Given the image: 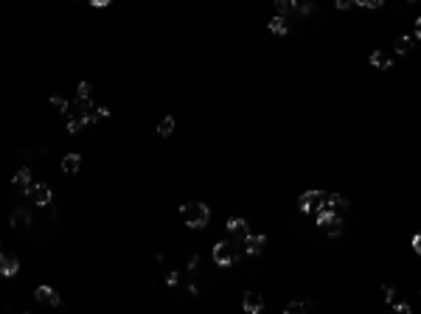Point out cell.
Wrapping results in <instances>:
<instances>
[{
	"mask_svg": "<svg viewBox=\"0 0 421 314\" xmlns=\"http://www.w3.org/2000/svg\"><path fill=\"white\" fill-rule=\"evenodd\" d=\"M180 219L186 222V227L202 230L210 222V208L205 202H183L180 205Z\"/></svg>",
	"mask_w": 421,
	"mask_h": 314,
	"instance_id": "1",
	"label": "cell"
},
{
	"mask_svg": "<svg viewBox=\"0 0 421 314\" xmlns=\"http://www.w3.org/2000/svg\"><path fill=\"white\" fill-rule=\"evenodd\" d=\"M318 227L326 230L329 236H343V216L323 208V211H318Z\"/></svg>",
	"mask_w": 421,
	"mask_h": 314,
	"instance_id": "2",
	"label": "cell"
},
{
	"mask_svg": "<svg viewBox=\"0 0 421 314\" xmlns=\"http://www.w3.org/2000/svg\"><path fill=\"white\" fill-rule=\"evenodd\" d=\"M298 208H301L303 213H318V211H323L326 208V193L323 191H306L298 200Z\"/></svg>",
	"mask_w": 421,
	"mask_h": 314,
	"instance_id": "3",
	"label": "cell"
},
{
	"mask_svg": "<svg viewBox=\"0 0 421 314\" xmlns=\"http://www.w3.org/2000/svg\"><path fill=\"white\" fill-rule=\"evenodd\" d=\"M23 197H28L31 202H34L37 208H48L51 200H54V193H51V185H45V182H37V185H31L28 191L23 193Z\"/></svg>",
	"mask_w": 421,
	"mask_h": 314,
	"instance_id": "4",
	"label": "cell"
},
{
	"mask_svg": "<svg viewBox=\"0 0 421 314\" xmlns=\"http://www.w3.org/2000/svg\"><path fill=\"white\" fill-rule=\"evenodd\" d=\"M17 272H20V258L14 253H6V250H3V253H0V275H3V278H14Z\"/></svg>",
	"mask_w": 421,
	"mask_h": 314,
	"instance_id": "5",
	"label": "cell"
},
{
	"mask_svg": "<svg viewBox=\"0 0 421 314\" xmlns=\"http://www.w3.org/2000/svg\"><path fill=\"white\" fill-rule=\"evenodd\" d=\"M34 297H37V303H42V306H54V308H59L62 306V297L56 295L51 286H37V292H34Z\"/></svg>",
	"mask_w": 421,
	"mask_h": 314,
	"instance_id": "6",
	"label": "cell"
},
{
	"mask_svg": "<svg viewBox=\"0 0 421 314\" xmlns=\"http://www.w3.org/2000/svg\"><path fill=\"white\" fill-rule=\"evenodd\" d=\"M264 244H267L264 233H247L244 236V255H261Z\"/></svg>",
	"mask_w": 421,
	"mask_h": 314,
	"instance_id": "7",
	"label": "cell"
},
{
	"mask_svg": "<svg viewBox=\"0 0 421 314\" xmlns=\"http://www.w3.org/2000/svg\"><path fill=\"white\" fill-rule=\"evenodd\" d=\"M228 233H230V239H239V242H244V236L250 233V224L244 222L241 216H233V219H228Z\"/></svg>",
	"mask_w": 421,
	"mask_h": 314,
	"instance_id": "8",
	"label": "cell"
},
{
	"mask_svg": "<svg viewBox=\"0 0 421 314\" xmlns=\"http://www.w3.org/2000/svg\"><path fill=\"white\" fill-rule=\"evenodd\" d=\"M241 308H244L247 314H259L261 308H264V297H261L259 292H244V300H241Z\"/></svg>",
	"mask_w": 421,
	"mask_h": 314,
	"instance_id": "9",
	"label": "cell"
},
{
	"mask_svg": "<svg viewBox=\"0 0 421 314\" xmlns=\"http://www.w3.org/2000/svg\"><path fill=\"white\" fill-rule=\"evenodd\" d=\"M326 208H329V211H334V213H340V216H343L345 211H348L351 208V202L345 200L343 193H326Z\"/></svg>",
	"mask_w": 421,
	"mask_h": 314,
	"instance_id": "10",
	"label": "cell"
},
{
	"mask_svg": "<svg viewBox=\"0 0 421 314\" xmlns=\"http://www.w3.org/2000/svg\"><path fill=\"white\" fill-rule=\"evenodd\" d=\"M12 185H14V191H20V193H25L31 188V169L28 166H23V169L14 174V180H12Z\"/></svg>",
	"mask_w": 421,
	"mask_h": 314,
	"instance_id": "11",
	"label": "cell"
},
{
	"mask_svg": "<svg viewBox=\"0 0 421 314\" xmlns=\"http://www.w3.org/2000/svg\"><path fill=\"white\" fill-rule=\"evenodd\" d=\"M31 224V213L25 208H14L12 211V227H28Z\"/></svg>",
	"mask_w": 421,
	"mask_h": 314,
	"instance_id": "12",
	"label": "cell"
},
{
	"mask_svg": "<svg viewBox=\"0 0 421 314\" xmlns=\"http://www.w3.org/2000/svg\"><path fill=\"white\" fill-rule=\"evenodd\" d=\"M79 169H82V157H79V154L62 157V171H65V174H76Z\"/></svg>",
	"mask_w": 421,
	"mask_h": 314,
	"instance_id": "13",
	"label": "cell"
},
{
	"mask_svg": "<svg viewBox=\"0 0 421 314\" xmlns=\"http://www.w3.org/2000/svg\"><path fill=\"white\" fill-rule=\"evenodd\" d=\"M82 127H87V115H67V135H76Z\"/></svg>",
	"mask_w": 421,
	"mask_h": 314,
	"instance_id": "14",
	"label": "cell"
},
{
	"mask_svg": "<svg viewBox=\"0 0 421 314\" xmlns=\"http://www.w3.org/2000/svg\"><path fill=\"white\" fill-rule=\"evenodd\" d=\"M171 132H174V118H171V115H163L160 121H157V135H160V138H168Z\"/></svg>",
	"mask_w": 421,
	"mask_h": 314,
	"instance_id": "15",
	"label": "cell"
},
{
	"mask_svg": "<svg viewBox=\"0 0 421 314\" xmlns=\"http://www.w3.org/2000/svg\"><path fill=\"white\" fill-rule=\"evenodd\" d=\"M270 31L272 34H287L289 31V20L284 17V14H275V17L270 20Z\"/></svg>",
	"mask_w": 421,
	"mask_h": 314,
	"instance_id": "16",
	"label": "cell"
},
{
	"mask_svg": "<svg viewBox=\"0 0 421 314\" xmlns=\"http://www.w3.org/2000/svg\"><path fill=\"white\" fill-rule=\"evenodd\" d=\"M295 9H298V0H275V12L284 14V17H289Z\"/></svg>",
	"mask_w": 421,
	"mask_h": 314,
	"instance_id": "17",
	"label": "cell"
},
{
	"mask_svg": "<svg viewBox=\"0 0 421 314\" xmlns=\"http://www.w3.org/2000/svg\"><path fill=\"white\" fill-rule=\"evenodd\" d=\"M393 48H396V54H410L413 51V36H396Z\"/></svg>",
	"mask_w": 421,
	"mask_h": 314,
	"instance_id": "18",
	"label": "cell"
},
{
	"mask_svg": "<svg viewBox=\"0 0 421 314\" xmlns=\"http://www.w3.org/2000/svg\"><path fill=\"white\" fill-rule=\"evenodd\" d=\"M107 115H110L107 107H93L90 112H87V124H98V121H104Z\"/></svg>",
	"mask_w": 421,
	"mask_h": 314,
	"instance_id": "19",
	"label": "cell"
},
{
	"mask_svg": "<svg viewBox=\"0 0 421 314\" xmlns=\"http://www.w3.org/2000/svg\"><path fill=\"white\" fill-rule=\"evenodd\" d=\"M371 65L373 67H391V59H388L382 51H373V54H371Z\"/></svg>",
	"mask_w": 421,
	"mask_h": 314,
	"instance_id": "20",
	"label": "cell"
},
{
	"mask_svg": "<svg viewBox=\"0 0 421 314\" xmlns=\"http://www.w3.org/2000/svg\"><path fill=\"white\" fill-rule=\"evenodd\" d=\"M199 266H202V258H199V255H191V261H188V278H197Z\"/></svg>",
	"mask_w": 421,
	"mask_h": 314,
	"instance_id": "21",
	"label": "cell"
},
{
	"mask_svg": "<svg viewBox=\"0 0 421 314\" xmlns=\"http://www.w3.org/2000/svg\"><path fill=\"white\" fill-rule=\"evenodd\" d=\"M93 96V87H90V82H82V85L76 87V98H90Z\"/></svg>",
	"mask_w": 421,
	"mask_h": 314,
	"instance_id": "22",
	"label": "cell"
},
{
	"mask_svg": "<svg viewBox=\"0 0 421 314\" xmlns=\"http://www.w3.org/2000/svg\"><path fill=\"white\" fill-rule=\"evenodd\" d=\"M51 107H54L56 112H67V101H65V98H59V96L51 98Z\"/></svg>",
	"mask_w": 421,
	"mask_h": 314,
	"instance_id": "23",
	"label": "cell"
},
{
	"mask_svg": "<svg viewBox=\"0 0 421 314\" xmlns=\"http://www.w3.org/2000/svg\"><path fill=\"white\" fill-rule=\"evenodd\" d=\"M385 0H354V6H365V9H379Z\"/></svg>",
	"mask_w": 421,
	"mask_h": 314,
	"instance_id": "24",
	"label": "cell"
},
{
	"mask_svg": "<svg viewBox=\"0 0 421 314\" xmlns=\"http://www.w3.org/2000/svg\"><path fill=\"white\" fill-rule=\"evenodd\" d=\"M284 311H287V314H301V311H303V303H298V300H289Z\"/></svg>",
	"mask_w": 421,
	"mask_h": 314,
	"instance_id": "25",
	"label": "cell"
},
{
	"mask_svg": "<svg viewBox=\"0 0 421 314\" xmlns=\"http://www.w3.org/2000/svg\"><path fill=\"white\" fill-rule=\"evenodd\" d=\"M382 297H385L388 303H396V289H393V286H382Z\"/></svg>",
	"mask_w": 421,
	"mask_h": 314,
	"instance_id": "26",
	"label": "cell"
},
{
	"mask_svg": "<svg viewBox=\"0 0 421 314\" xmlns=\"http://www.w3.org/2000/svg\"><path fill=\"white\" fill-rule=\"evenodd\" d=\"M166 284H168V286H177V284H180V272H168V275H166Z\"/></svg>",
	"mask_w": 421,
	"mask_h": 314,
	"instance_id": "27",
	"label": "cell"
},
{
	"mask_svg": "<svg viewBox=\"0 0 421 314\" xmlns=\"http://www.w3.org/2000/svg\"><path fill=\"white\" fill-rule=\"evenodd\" d=\"M334 6H337V9H343V12H348V9L354 6V0H334Z\"/></svg>",
	"mask_w": 421,
	"mask_h": 314,
	"instance_id": "28",
	"label": "cell"
},
{
	"mask_svg": "<svg viewBox=\"0 0 421 314\" xmlns=\"http://www.w3.org/2000/svg\"><path fill=\"white\" fill-rule=\"evenodd\" d=\"M298 9H301V14H312L314 12V3H309V0H306V3H301Z\"/></svg>",
	"mask_w": 421,
	"mask_h": 314,
	"instance_id": "29",
	"label": "cell"
},
{
	"mask_svg": "<svg viewBox=\"0 0 421 314\" xmlns=\"http://www.w3.org/2000/svg\"><path fill=\"white\" fill-rule=\"evenodd\" d=\"M110 3H113V0H90L93 9H104V6H110Z\"/></svg>",
	"mask_w": 421,
	"mask_h": 314,
	"instance_id": "30",
	"label": "cell"
},
{
	"mask_svg": "<svg viewBox=\"0 0 421 314\" xmlns=\"http://www.w3.org/2000/svg\"><path fill=\"white\" fill-rule=\"evenodd\" d=\"M20 157H23V163H25V166H28L31 160H34V154H31V151H20Z\"/></svg>",
	"mask_w": 421,
	"mask_h": 314,
	"instance_id": "31",
	"label": "cell"
},
{
	"mask_svg": "<svg viewBox=\"0 0 421 314\" xmlns=\"http://www.w3.org/2000/svg\"><path fill=\"white\" fill-rule=\"evenodd\" d=\"M312 308H314V300H312V297H309V300H303V311H312Z\"/></svg>",
	"mask_w": 421,
	"mask_h": 314,
	"instance_id": "32",
	"label": "cell"
},
{
	"mask_svg": "<svg viewBox=\"0 0 421 314\" xmlns=\"http://www.w3.org/2000/svg\"><path fill=\"white\" fill-rule=\"evenodd\" d=\"M188 295H191V297H197V295H199V289H197V284H188Z\"/></svg>",
	"mask_w": 421,
	"mask_h": 314,
	"instance_id": "33",
	"label": "cell"
},
{
	"mask_svg": "<svg viewBox=\"0 0 421 314\" xmlns=\"http://www.w3.org/2000/svg\"><path fill=\"white\" fill-rule=\"evenodd\" d=\"M0 253H3V244H0Z\"/></svg>",
	"mask_w": 421,
	"mask_h": 314,
	"instance_id": "34",
	"label": "cell"
},
{
	"mask_svg": "<svg viewBox=\"0 0 421 314\" xmlns=\"http://www.w3.org/2000/svg\"><path fill=\"white\" fill-rule=\"evenodd\" d=\"M410 3H415V0H410Z\"/></svg>",
	"mask_w": 421,
	"mask_h": 314,
	"instance_id": "35",
	"label": "cell"
}]
</instances>
